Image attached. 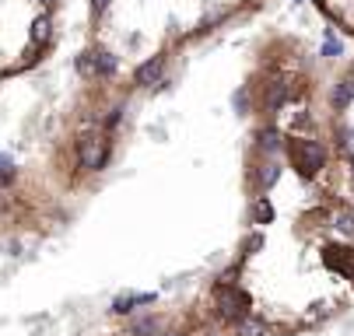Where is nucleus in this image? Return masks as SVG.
<instances>
[{
  "label": "nucleus",
  "instance_id": "f257e3e1",
  "mask_svg": "<svg viewBox=\"0 0 354 336\" xmlns=\"http://www.w3.org/2000/svg\"><path fill=\"white\" fill-rule=\"evenodd\" d=\"M291 161H295V168L306 175V179H313L323 168L326 151H323V144H316V140H295L291 144Z\"/></svg>",
  "mask_w": 354,
  "mask_h": 336
},
{
  "label": "nucleus",
  "instance_id": "f03ea898",
  "mask_svg": "<svg viewBox=\"0 0 354 336\" xmlns=\"http://www.w3.org/2000/svg\"><path fill=\"white\" fill-rule=\"evenodd\" d=\"M214 305H218V315L228 319V322H239V319L249 315V298L239 291V287H218Z\"/></svg>",
  "mask_w": 354,
  "mask_h": 336
},
{
  "label": "nucleus",
  "instance_id": "7ed1b4c3",
  "mask_svg": "<svg viewBox=\"0 0 354 336\" xmlns=\"http://www.w3.org/2000/svg\"><path fill=\"white\" fill-rule=\"evenodd\" d=\"M77 161H81V168L98 172V168H102V161H106V140L98 137V133H84L77 140Z\"/></svg>",
  "mask_w": 354,
  "mask_h": 336
},
{
  "label": "nucleus",
  "instance_id": "20e7f679",
  "mask_svg": "<svg viewBox=\"0 0 354 336\" xmlns=\"http://www.w3.org/2000/svg\"><path fill=\"white\" fill-rule=\"evenodd\" d=\"M288 95H291V88H288L284 81H270V84H267V95H263V109H267V116H274V112L288 102Z\"/></svg>",
  "mask_w": 354,
  "mask_h": 336
},
{
  "label": "nucleus",
  "instance_id": "39448f33",
  "mask_svg": "<svg viewBox=\"0 0 354 336\" xmlns=\"http://www.w3.org/2000/svg\"><path fill=\"white\" fill-rule=\"evenodd\" d=\"M162 70H165V60H162V57H151L147 63H140V67H137L133 81H137L140 88H151V84H155V81L162 77Z\"/></svg>",
  "mask_w": 354,
  "mask_h": 336
},
{
  "label": "nucleus",
  "instance_id": "423d86ee",
  "mask_svg": "<svg viewBox=\"0 0 354 336\" xmlns=\"http://www.w3.org/2000/svg\"><path fill=\"white\" fill-rule=\"evenodd\" d=\"M91 74L113 77V74H116V57H113V53H91Z\"/></svg>",
  "mask_w": 354,
  "mask_h": 336
},
{
  "label": "nucleus",
  "instance_id": "0eeeda50",
  "mask_svg": "<svg viewBox=\"0 0 354 336\" xmlns=\"http://www.w3.org/2000/svg\"><path fill=\"white\" fill-rule=\"evenodd\" d=\"M326 263H330L333 270H344V273L354 277V253H347V249H330V253H326Z\"/></svg>",
  "mask_w": 354,
  "mask_h": 336
},
{
  "label": "nucleus",
  "instance_id": "6e6552de",
  "mask_svg": "<svg viewBox=\"0 0 354 336\" xmlns=\"http://www.w3.org/2000/svg\"><path fill=\"white\" fill-rule=\"evenodd\" d=\"M235 333H239V336H267V326H263L260 319L245 315V319H239V322H235Z\"/></svg>",
  "mask_w": 354,
  "mask_h": 336
},
{
  "label": "nucleus",
  "instance_id": "1a4fd4ad",
  "mask_svg": "<svg viewBox=\"0 0 354 336\" xmlns=\"http://www.w3.org/2000/svg\"><path fill=\"white\" fill-rule=\"evenodd\" d=\"M252 221H257V224H270L274 221V207L267 200H257V204H252Z\"/></svg>",
  "mask_w": 354,
  "mask_h": 336
},
{
  "label": "nucleus",
  "instance_id": "9d476101",
  "mask_svg": "<svg viewBox=\"0 0 354 336\" xmlns=\"http://www.w3.org/2000/svg\"><path fill=\"white\" fill-rule=\"evenodd\" d=\"M151 302H155V295H127L116 302V312H127L130 305H151Z\"/></svg>",
  "mask_w": 354,
  "mask_h": 336
},
{
  "label": "nucleus",
  "instance_id": "9b49d317",
  "mask_svg": "<svg viewBox=\"0 0 354 336\" xmlns=\"http://www.w3.org/2000/svg\"><path fill=\"white\" fill-rule=\"evenodd\" d=\"M277 175H281L277 161H267V165H260V186H274V182H277Z\"/></svg>",
  "mask_w": 354,
  "mask_h": 336
},
{
  "label": "nucleus",
  "instance_id": "f8f14e48",
  "mask_svg": "<svg viewBox=\"0 0 354 336\" xmlns=\"http://www.w3.org/2000/svg\"><path fill=\"white\" fill-rule=\"evenodd\" d=\"M351 99H354V95H351V88H347V84L340 81V84L333 88V106H337V109H344V106H347Z\"/></svg>",
  "mask_w": 354,
  "mask_h": 336
},
{
  "label": "nucleus",
  "instance_id": "ddd939ff",
  "mask_svg": "<svg viewBox=\"0 0 354 336\" xmlns=\"http://www.w3.org/2000/svg\"><path fill=\"white\" fill-rule=\"evenodd\" d=\"M277 144H281V133L277 130H263L260 133V148L263 151H277Z\"/></svg>",
  "mask_w": 354,
  "mask_h": 336
},
{
  "label": "nucleus",
  "instance_id": "4468645a",
  "mask_svg": "<svg viewBox=\"0 0 354 336\" xmlns=\"http://www.w3.org/2000/svg\"><path fill=\"white\" fill-rule=\"evenodd\" d=\"M49 39V18H39L32 25V42H46Z\"/></svg>",
  "mask_w": 354,
  "mask_h": 336
},
{
  "label": "nucleus",
  "instance_id": "2eb2a0df",
  "mask_svg": "<svg viewBox=\"0 0 354 336\" xmlns=\"http://www.w3.org/2000/svg\"><path fill=\"white\" fill-rule=\"evenodd\" d=\"M337 221H340V228H344V231H354V217H351L347 210H340V214H337Z\"/></svg>",
  "mask_w": 354,
  "mask_h": 336
},
{
  "label": "nucleus",
  "instance_id": "dca6fc26",
  "mask_svg": "<svg viewBox=\"0 0 354 336\" xmlns=\"http://www.w3.org/2000/svg\"><path fill=\"white\" fill-rule=\"evenodd\" d=\"M323 53H326V57H340V42L326 39V46H323Z\"/></svg>",
  "mask_w": 354,
  "mask_h": 336
},
{
  "label": "nucleus",
  "instance_id": "f3484780",
  "mask_svg": "<svg viewBox=\"0 0 354 336\" xmlns=\"http://www.w3.org/2000/svg\"><path fill=\"white\" fill-rule=\"evenodd\" d=\"M77 70H81V74H91V53H84V57L77 60Z\"/></svg>",
  "mask_w": 354,
  "mask_h": 336
},
{
  "label": "nucleus",
  "instance_id": "a211bd4d",
  "mask_svg": "<svg viewBox=\"0 0 354 336\" xmlns=\"http://www.w3.org/2000/svg\"><path fill=\"white\" fill-rule=\"evenodd\" d=\"M0 175L11 179V161H8V158H0Z\"/></svg>",
  "mask_w": 354,
  "mask_h": 336
},
{
  "label": "nucleus",
  "instance_id": "6ab92c4d",
  "mask_svg": "<svg viewBox=\"0 0 354 336\" xmlns=\"http://www.w3.org/2000/svg\"><path fill=\"white\" fill-rule=\"evenodd\" d=\"M91 8H95V11H106V8H109V0H91Z\"/></svg>",
  "mask_w": 354,
  "mask_h": 336
},
{
  "label": "nucleus",
  "instance_id": "aec40b11",
  "mask_svg": "<svg viewBox=\"0 0 354 336\" xmlns=\"http://www.w3.org/2000/svg\"><path fill=\"white\" fill-rule=\"evenodd\" d=\"M344 84H347V88H351V95H354V74H347V77H344Z\"/></svg>",
  "mask_w": 354,
  "mask_h": 336
},
{
  "label": "nucleus",
  "instance_id": "412c9836",
  "mask_svg": "<svg viewBox=\"0 0 354 336\" xmlns=\"http://www.w3.org/2000/svg\"><path fill=\"white\" fill-rule=\"evenodd\" d=\"M46 4H53V0H46Z\"/></svg>",
  "mask_w": 354,
  "mask_h": 336
},
{
  "label": "nucleus",
  "instance_id": "4be33fe9",
  "mask_svg": "<svg viewBox=\"0 0 354 336\" xmlns=\"http://www.w3.org/2000/svg\"><path fill=\"white\" fill-rule=\"evenodd\" d=\"M319 4H323V0H319Z\"/></svg>",
  "mask_w": 354,
  "mask_h": 336
}]
</instances>
